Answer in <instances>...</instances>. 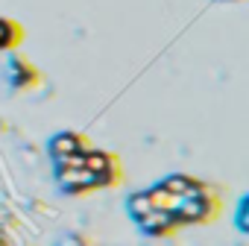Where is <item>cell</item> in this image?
Here are the masks:
<instances>
[{"instance_id": "6da1fadb", "label": "cell", "mask_w": 249, "mask_h": 246, "mask_svg": "<svg viewBox=\"0 0 249 246\" xmlns=\"http://www.w3.org/2000/svg\"><path fill=\"white\" fill-rule=\"evenodd\" d=\"M85 170H91L97 176V188H117L123 182L120 158L108 150H100V147H91L85 153Z\"/></svg>"}, {"instance_id": "7a4b0ae2", "label": "cell", "mask_w": 249, "mask_h": 246, "mask_svg": "<svg viewBox=\"0 0 249 246\" xmlns=\"http://www.w3.org/2000/svg\"><path fill=\"white\" fill-rule=\"evenodd\" d=\"M220 214V193H208V196H194V199H182V205L176 208V220L185 223H211Z\"/></svg>"}, {"instance_id": "3957f363", "label": "cell", "mask_w": 249, "mask_h": 246, "mask_svg": "<svg viewBox=\"0 0 249 246\" xmlns=\"http://www.w3.org/2000/svg\"><path fill=\"white\" fill-rule=\"evenodd\" d=\"M56 185L71 193V196H82V193H91V191H100L97 188V176L85 167H56Z\"/></svg>"}, {"instance_id": "277c9868", "label": "cell", "mask_w": 249, "mask_h": 246, "mask_svg": "<svg viewBox=\"0 0 249 246\" xmlns=\"http://www.w3.org/2000/svg\"><path fill=\"white\" fill-rule=\"evenodd\" d=\"M94 144L82 135V132H56L50 141H47V153L50 158H65V156H76V153H88Z\"/></svg>"}, {"instance_id": "5b68a950", "label": "cell", "mask_w": 249, "mask_h": 246, "mask_svg": "<svg viewBox=\"0 0 249 246\" xmlns=\"http://www.w3.org/2000/svg\"><path fill=\"white\" fill-rule=\"evenodd\" d=\"M179 220H176V214H167V211H150L141 223H138V228L147 234V237H170V234H176L179 231Z\"/></svg>"}, {"instance_id": "8992f818", "label": "cell", "mask_w": 249, "mask_h": 246, "mask_svg": "<svg viewBox=\"0 0 249 246\" xmlns=\"http://www.w3.org/2000/svg\"><path fill=\"white\" fill-rule=\"evenodd\" d=\"M9 82L15 91H30L41 82V73L21 56H9Z\"/></svg>"}, {"instance_id": "52a82bcc", "label": "cell", "mask_w": 249, "mask_h": 246, "mask_svg": "<svg viewBox=\"0 0 249 246\" xmlns=\"http://www.w3.org/2000/svg\"><path fill=\"white\" fill-rule=\"evenodd\" d=\"M21 41H24V27L15 18H3V15H0V53L18 50Z\"/></svg>"}, {"instance_id": "ba28073f", "label": "cell", "mask_w": 249, "mask_h": 246, "mask_svg": "<svg viewBox=\"0 0 249 246\" xmlns=\"http://www.w3.org/2000/svg\"><path fill=\"white\" fill-rule=\"evenodd\" d=\"M147 196H150V205H153V211H167V214H176V208L182 205V196H176V193H170L161 182L159 185H153L150 191H147Z\"/></svg>"}, {"instance_id": "9c48e42d", "label": "cell", "mask_w": 249, "mask_h": 246, "mask_svg": "<svg viewBox=\"0 0 249 246\" xmlns=\"http://www.w3.org/2000/svg\"><path fill=\"white\" fill-rule=\"evenodd\" d=\"M126 211H129V217L135 220V223H141L150 211H153V205H150V196H147V191H138V193H132L129 199H126Z\"/></svg>"}, {"instance_id": "30bf717a", "label": "cell", "mask_w": 249, "mask_h": 246, "mask_svg": "<svg viewBox=\"0 0 249 246\" xmlns=\"http://www.w3.org/2000/svg\"><path fill=\"white\" fill-rule=\"evenodd\" d=\"M237 228H240V231H249V226H246V199H243L240 208H237Z\"/></svg>"}]
</instances>
